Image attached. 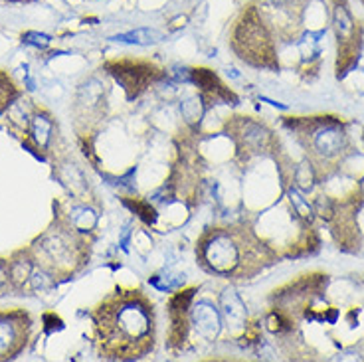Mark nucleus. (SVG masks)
Segmentation results:
<instances>
[{
	"label": "nucleus",
	"mask_w": 364,
	"mask_h": 362,
	"mask_svg": "<svg viewBox=\"0 0 364 362\" xmlns=\"http://www.w3.org/2000/svg\"><path fill=\"white\" fill-rule=\"evenodd\" d=\"M93 323L105 358H141L155 346V311L143 291L117 289L95 309Z\"/></svg>",
	"instance_id": "obj_1"
},
{
	"label": "nucleus",
	"mask_w": 364,
	"mask_h": 362,
	"mask_svg": "<svg viewBox=\"0 0 364 362\" xmlns=\"http://www.w3.org/2000/svg\"><path fill=\"white\" fill-rule=\"evenodd\" d=\"M196 255L208 272L232 280H247L269 263L264 244L244 228H212L200 238Z\"/></svg>",
	"instance_id": "obj_2"
},
{
	"label": "nucleus",
	"mask_w": 364,
	"mask_h": 362,
	"mask_svg": "<svg viewBox=\"0 0 364 362\" xmlns=\"http://www.w3.org/2000/svg\"><path fill=\"white\" fill-rule=\"evenodd\" d=\"M34 263L52 275H73L82 270L90 257V247L83 240L82 232L73 228L68 220L55 222L50 230L36 238V242L28 250Z\"/></svg>",
	"instance_id": "obj_3"
},
{
	"label": "nucleus",
	"mask_w": 364,
	"mask_h": 362,
	"mask_svg": "<svg viewBox=\"0 0 364 362\" xmlns=\"http://www.w3.org/2000/svg\"><path fill=\"white\" fill-rule=\"evenodd\" d=\"M232 44L240 58L250 64L259 65V68L273 65V54H275L273 42L267 28L264 26L262 14L255 6H247L242 18L236 22Z\"/></svg>",
	"instance_id": "obj_4"
},
{
	"label": "nucleus",
	"mask_w": 364,
	"mask_h": 362,
	"mask_svg": "<svg viewBox=\"0 0 364 362\" xmlns=\"http://www.w3.org/2000/svg\"><path fill=\"white\" fill-rule=\"evenodd\" d=\"M305 147L307 153L315 159V163L325 164L337 161L346 149V133L338 121L317 119V121H305Z\"/></svg>",
	"instance_id": "obj_5"
},
{
	"label": "nucleus",
	"mask_w": 364,
	"mask_h": 362,
	"mask_svg": "<svg viewBox=\"0 0 364 362\" xmlns=\"http://www.w3.org/2000/svg\"><path fill=\"white\" fill-rule=\"evenodd\" d=\"M107 70L123 85L131 100L163 78V70L145 60H115L107 64Z\"/></svg>",
	"instance_id": "obj_6"
},
{
	"label": "nucleus",
	"mask_w": 364,
	"mask_h": 362,
	"mask_svg": "<svg viewBox=\"0 0 364 362\" xmlns=\"http://www.w3.org/2000/svg\"><path fill=\"white\" fill-rule=\"evenodd\" d=\"M333 22L338 38V75H345L346 70L355 64L360 50V32L345 0H335Z\"/></svg>",
	"instance_id": "obj_7"
},
{
	"label": "nucleus",
	"mask_w": 364,
	"mask_h": 362,
	"mask_svg": "<svg viewBox=\"0 0 364 362\" xmlns=\"http://www.w3.org/2000/svg\"><path fill=\"white\" fill-rule=\"evenodd\" d=\"M32 319L24 311L0 313V361H10L26 346Z\"/></svg>",
	"instance_id": "obj_8"
},
{
	"label": "nucleus",
	"mask_w": 364,
	"mask_h": 362,
	"mask_svg": "<svg viewBox=\"0 0 364 362\" xmlns=\"http://www.w3.org/2000/svg\"><path fill=\"white\" fill-rule=\"evenodd\" d=\"M194 297V289H186L176 293L171 303H168V313H171V344L178 346L186 336V325H188V305Z\"/></svg>",
	"instance_id": "obj_9"
},
{
	"label": "nucleus",
	"mask_w": 364,
	"mask_h": 362,
	"mask_svg": "<svg viewBox=\"0 0 364 362\" xmlns=\"http://www.w3.org/2000/svg\"><path fill=\"white\" fill-rule=\"evenodd\" d=\"M192 80L202 90V95L212 101H236V95L228 90L220 78L206 68H196L192 70Z\"/></svg>",
	"instance_id": "obj_10"
},
{
	"label": "nucleus",
	"mask_w": 364,
	"mask_h": 362,
	"mask_svg": "<svg viewBox=\"0 0 364 362\" xmlns=\"http://www.w3.org/2000/svg\"><path fill=\"white\" fill-rule=\"evenodd\" d=\"M34 273V257L30 252H20L9 262V275L12 287H24Z\"/></svg>",
	"instance_id": "obj_11"
},
{
	"label": "nucleus",
	"mask_w": 364,
	"mask_h": 362,
	"mask_svg": "<svg viewBox=\"0 0 364 362\" xmlns=\"http://www.w3.org/2000/svg\"><path fill=\"white\" fill-rule=\"evenodd\" d=\"M52 131H54V123H52V119L48 117L46 113H34V117L30 121V135L34 139V143H36L38 149H42L44 151L48 143H50V139H52Z\"/></svg>",
	"instance_id": "obj_12"
},
{
	"label": "nucleus",
	"mask_w": 364,
	"mask_h": 362,
	"mask_svg": "<svg viewBox=\"0 0 364 362\" xmlns=\"http://www.w3.org/2000/svg\"><path fill=\"white\" fill-rule=\"evenodd\" d=\"M117 40H123V42H136V44H149V42L161 40V34H159L156 30L143 28V30H135V32H129V34L117 36Z\"/></svg>",
	"instance_id": "obj_13"
},
{
	"label": "nucleus",
	"mask_w": 364,
	"mask_h": 362,
	"mask_svg": "<svg viewBox=\"0 0 364 362\" xmlns=\"http://www.w3.org/2000/svg\"><path fill=\"white\" fill-rule=\"evenodd\" d=\"M125 204H127L129 208L135 212L136 216L143 218L146 224H153L156 220V212L155 208L151 206V204H146L143 200H125Z\"/></svg>",
	"instance_id": "obj_14"
},
{
	"label": "nucleus",
	"mask_w": 364,
	"mask_h": 362,
	"mask_svg": "<svg viewBox=\"0 0 364 362\" xmlns=\"http://www.w3.org/2000/svg\"><path fill=\"white\" fill-rule=\"evenodd\" d=\"M16 91L10 80H6L4 75H0V105H6L10 100H14Z\"/></svg>",
	"instance_id": "obj_15"
},
{
	"label": "nucleus",
	"mask_w": 364,
	"mask_h": 362,
	"mask_svg": "<svg viewBox=\"0 0 364 362\" xmlns=\"http://www.w3.org/2000/svg\"><path fill=\"white\" fill-rule=\"evenodd\" d=\"M24 42L38 46V48H44V46L50 44V38L46 36V34H38V32H28L26 36H24Z\"/></svg>",
	"instance_id": "obj_16"
},
{
	"label": "nucleus",
	"mask_w": 364,
	"mask_h": 362,
	"mask_svg": "<svg viewBox=\"0 0 364 362\" xmlns=\"http://www.w3.org/2000/svg\"><path fill=\"white\" fill-rule=\"evenodd\" d=\"M10 287V275H9V262H0V291Z\"/></svg>",
	"instance_id": "obj_17"
}]
</instances>
